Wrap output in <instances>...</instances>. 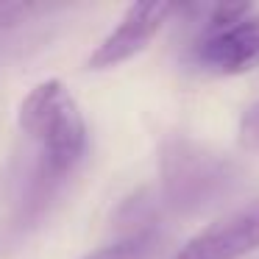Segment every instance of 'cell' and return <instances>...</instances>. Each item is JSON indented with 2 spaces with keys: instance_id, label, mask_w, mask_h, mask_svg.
Here are the masks:
<instances>
[{
  "instance_id": "6",
  "label": "cell",
  "mask_w": 259,
  "mask_h": 259,
  "mask_svg": "<svg viewBox=\"0 0 259 259\" xmlns=\"http://www.w3.org/2000/svg\"><path fill=\"white\" fill-rule=\"evenodd\" d=\"M164 248H167V237L153 223H145L134 226L117 242H109V245L87 253L84 259H162Z\"/></svg>"
},
{
  "instance_id": "3",
  "label": "cell",
  "mask_w": 259,
  "mask_h": 259,
  "mask_svg": "<svg viewBox=\"0 0 259 259\" xmlns=\"http://www.w3.org/2000/svg\"><path fill=\"white\" fill-rule=\"evenodd\" d=\"M162 195L176 212H195L229 192L234 167L220 153L190 140H167L159 156Z\"/></svg>"
},
{
  "instance_id": "7",
  "label": "cell",
  "mask_w": 259,
  "mask_h": 259,
  "mask_svg": "<svg viewBox=\"0 0 259 259\" xmlns=\"http://www.w3.org/2000/svg\"><path fill=\"white\" fill-rule=\"evenodd\" d=\"M51 12L53 6H45V3H0V42L12 34H20L42 14Z\"/></svg>"
},
{
  "instance_id": "8",
  "label": "cell",
  "mask_w": 259,
  "mask_h": 259,
  "mask_svg": "<svg viewBox=\"0 0 259 259\" xmlns=\"http://www.w3.org/2000/svg\"><path fill=\"white\" fill-rule=\"evenodd\" d=\"M240 145L245 151H259V101L240 120Z\"/></svg>"
},
{
  "instance_id": "1",
  "label": "cell",
  "mask_w": 259,
  "mask_h": 259,
  "mask_svg": "<svg viewBox=\"0 0 259 259\" xmlns=\"http://www.w3.org/2000/svg\"><path fill=\"white\" fill-rule=\"evenodd\" d=\"M20 131L25 145L62 176H73L87 153V123L75 98L62 81L36 84L20 103Z\"/></svg>"
},
{
  "instance_id": "4",
  "label": "cell",
  "mask_w": 259,
  "mask_h": 259,
  "mask_svg": "<svg viewBox=\"0 0 259 259\" xmlns=\"http://www.w3.org/2000/svg\"><path fill=\"white\" fill-rule=\"evenodd\" d=\"M253 251H259V198L198 231L173 259H242Z\"/></svg>"
},
{
  "instance_id": "5",
  "label": "cell",
  "mask_w": 259,
  "mask_h": 259,
  "mask_svg": "<svg viewBox=\"0 0 259 259\" xmlns=\"http://www.w3.org/2000/svg\"><path fill=\"white\" fill-rule=\"evenodd\" d=\"M173 12H176L173 3H134V6H128V12L117 23V28L90 56V67L92 70L117 67V64L128 62L131 56L142 53L153 42V36L162 31V25L167 23V17Z\"/></svg>"
},
{
  "instance_id": "2",
  "label": "cell",
  "mask_w": 259,
  "mask_h": 259,
  "mask_svg": "<svg viewBox=\"0 0 259 259\" xmlns=\"http://www.w3.org/2000/svg\"><path fill=\"white\" fill-rule=\"evenodd\" d=\"M190 62L209 75H242L259 67V9L251 3L206 6Z\"/></svg>"
}]
</instances>
